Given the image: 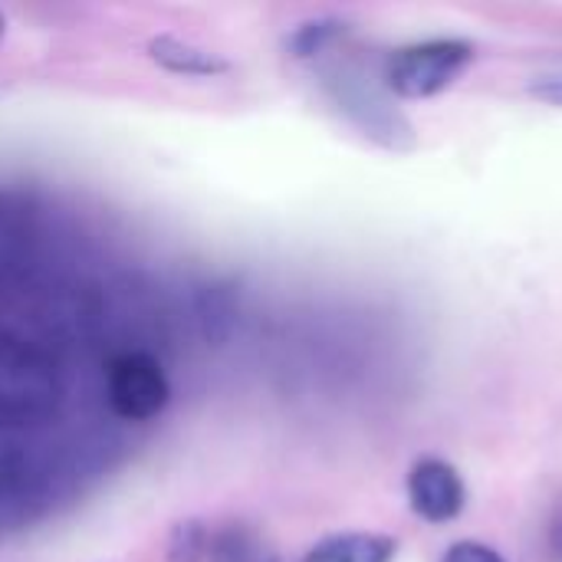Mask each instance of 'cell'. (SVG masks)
Wrapping results in <instances>:
<instances>
[{
	"mask_svg": "<svg viewBox=\"0 0 562 562\" xmlns=\"http://www.w3.org/2000/svg\"><path fill=\"white\" fill-rule=\"evenodd\" d=\"M63 385L53 359L30 339L0 333V425L26 428L46 422Z\"/></svg>",
	"mask_w": 562,
	"mask_h": 562,
	"instance_id": "obj_1",
	"label": "cell"
},
{
	"mask_svg": "<svg viewBox=\"0 0 562 562\" xmlns=\"http://www.w3.org/2000/svg\"><path fill=\"white\" fill-rule=\"evenodd\" d=\"M323 86L336 109L375 145L389 151H408L415 145L412 122L402 115V109L392 102L382 72L372 76L359 63H333L323 69Z\"/></svg>",
	"mask_w": 562,
	"mask_h": 562,
	"instance_id": "obj_2",
	"label": "cell"
},
{
	"mask_svg": "<svg viewBox=\"0 0 562 562\" xmlns=\"http://www.w3.org/2000/svg\"><path fill=\"white\" fill-rule=\"evenodd\" d=\"M474 43L468 40H422L402 49H392L382 63V82L395 99H431L454 86L461 72L474 63Z\"/></svg>",
	"mask_w": 562,
	"mask_h": 562,
	"instance_id": "obj_3",
	"label": "cell"
},
{
	"mask_svg": "<svg viewBox=\"0 0 562 562\" xmlns=\"http://www.w3.org/2000/svg\"><path fill=\"white\" fill-rule=\"evenodd\" d=\"M105 398L122 422H148L168 408L171 382L155 356L132 349L105 366Z\"/></svg>",
	"mask_w": 562,
	"mask_h": 562,
	"instance_id": "obj_4",
	"label": "cell"
},
{
	"mask_svg": "<svg viewBox=\"0 0 562 562\" xmlns=\"http://www.w3.org/2000/svg\"><path fill=\"white\" fill-rule=\"evenodd\" d=\"M405 491H408V507L425 524H451L464 514V504H468L464 477L458 474V468H451L441 458L415 461L408 471Z\"/></svg>",
	"mask_w": 562,
	"mask_h": 562,
	"instance_id": "obj_5",
	"label": "cell"
},
{
	"mask_svg": "<svg viewBox=\"0 0 562 562\" xmlns=\"http://www.w3.org/2000/svg\"><path fill=\"white\" fill-rule=\"evenodd\" d=\"M398 543L382 533H336L310 547L300 562H392Z\"/></svg>",
	"mask_w": 562,
	"mask_h": 562,
	"instance_id": "obj_6",
	"label": "cell"
},
{
	"mask_svg": "<svg viewBox=\"0 0 562 562\" xmlns=\"http://www.w3.org/2000/svg\"><path fill=\"white\" fill-rule=\"evenodd\" d=\"M148 56L161 69L178 72V76H221V72L231 69V63L221 53H211V49L194 46V43L178 40V36H155V40H148Z\"/></svg>",
	"mask_w": 562,
	"mask_h": 562,
	"instance_id": "obj_7",
	"label": "cell"
},
{
	"mask_svg": "<svg viewBox=\"0 0 562 562\" xmlns=\"http://www.w3.org/2000/svg\"><path fill=\"white\" fill-rule=\"evenodd\" d=\"M349 26L336 16H323V20H310V23H300L290 40H286V49L296 56V59H316L329 49H336L342 40H346Z\"/></svg>",
	"mask_w": 562,
	"mask_h": 562,
	"instance_id": "obj_8",
	"label": "cell"
},
{
	"mask_svg": "<svg viewBox=\"0 0 562 562\" xmlns=\"http://www.w3.org/2000/svg\"><path fill=\"white\" fill-rule=\"evenodd\" d=\"M207 553L214 562H280L277 553L250 530L244 527H231L224 533H217L207 543Z\"/></svg>",
	"mask_w": 562,
	"mask_h": 562,
	"instance_id": "obj_9",
	"label": "cell"
},
{
	"mask_svg": "<svg viewBox=\"0 0 562 562\" xmlns=\"http://www.w3.org/2000/svg\"><path fill=\"white\" fill-rule=\"evenodd\" d=\"M207 533L198 524H181L171 537V560L175 562H198L201 553H207Z\"/></svg>",
	"mask_w": 562,
	"mask_h": 562,
	"instance_id": "obj_10",
	"label": "cell"
},
{
	"mask_svg": "<svg viewBox=\"0 0 562 562\" xmlns=\"http://www.w3.org/2000/svg\"><path fill=\"white\" fill-rule=\"evenodd\" d=\"M441 562H507L494 547H487V543H477V540H461V543H454L448 553H445V560Z\"/></svg>",
	"mask_w": 562,
	"mask_h": 562,
	"instance_id": "obj_11",
	"label": "cell"
},
{
	"mask_svg": "<svg viewBox=\"0 0 562 562\" xmlns=\"http://www.w3.org/2000/svg\"><path fill=\"white\" fill-rule=\"evenodd\" d=\"M530 95L547 102V105H560L562 109V66L550 69V72H540L533 82H530Z\"/></svg>",
	"mask_w": 562,
	"mask_h": 562,
	"instance_id": "obj_12",
	"label": "cell"
},
{
	"mask_svg": "<svg viewBox=\"0 0 562 562\" xmlns=\"http://www.w3.org/2000/svg\"><path fill=\"white\" fill-rule=\"evenodd\" d=\"M550 550H553V557L562 562V507L560 514L553 517V524H550Z\"/></svg>",
	"mask_w": 562,
	"mask_h": 562,
	"instance_id": "obj_13",
	"label": "cell"
},
{
	"mask_svg": "<svg viewBox=\"0 0 562 562\" xmlns=\"http://www.w3.org/2000/svg\"><path fill=\"white\" fill-rule=\"evenodd\" d=\"M3 30H7V20H3V13H0V36H3Z\"/></svg>",
	"mask_w": 562,
	"mask_h": 562,
	"instance_id": "obj_14",
	"label": "cell"
}]
</instances>
